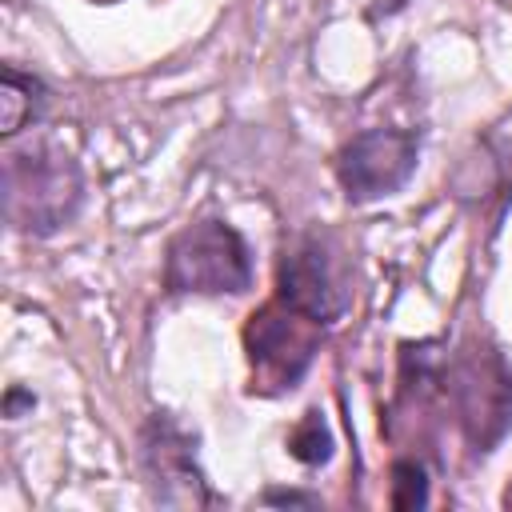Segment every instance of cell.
Returning a JSON list of instances; mask_svg holds the SVG:
<instances>
[{
    "mask_svg": "<svg viewBox=\"0 0 512 512\" xmlns=\"http://www.w3.org/2000/svg\"><path fill=\"white\" fill-rule=\"evenodd\" d=\"M24 408H36V396H32L28 388H8V392H4V416L16 420Z\"/></svg>",
    "mask_w": 512,
    "mask_h": 512,
    "instance_id": "7c38bea8",
    "label": "cell"
},
{
    "mask_svg": "<svg viewBox=\"0 0 512 512\" xmlns=\"http://www.w3.org/2000/svg\"><path fill=\"white\" fill-rule=\"evenodd\" d=\"M428 504V472L416 460H396L392 464V508H424Z\"/></svg>",
    "mask_w": 512,
    "mask_h": 512,
    "instance_id": "30bf717a",
    "label": "cell"
},
{
    "mask_svg": "<svg viewBox=\"0 0 512 512\" xmlns=\"http://www.w3.org/2000/svg\"><path fill=\"white\" fill-rule=\"evenodd\" d=\"M276 296L324 328L344 316L348 288H344V276L336 268L332 244L324 236L308 232L284 248L280 268H276Z\"/></svg>",
    "mask_w": 512,
    "mask_h": 512,
    "instance_id": "8992f818",
    "label": "cell"
},
{
    "mask_svg": "<svg viewBox=\"0 0 512 512\" xmlns=\"http://www.w3.org/2000/svg\"><path fill=\"white\" fill-rule=\"evenodd\" d=\"M332 432H328V424H324V412H304L300 416V424L288 432V452L300 460V464H308V468H320V464H328L332 460Z\"/></svg>",
    "mask_w": 512,
    "mask_h": 512,
    "instance_id": "9c48e42d",
    "label": "cell"
},
{
    "mask_svg": "<svg viewBox=\"0 0 512 512\" xmlns=\"http://www.w3.org/2000/svg\"><path fill=\"white\" fill-rule=\"evenodd\" d=\"M260 504H280V508H316V504H320V496H312V492H280V488H268V492L260 496Z\"/></svg>",
    "mask_w": 512,
    "mask_h": 512,
    "instance_id": "8fae6325",
    "label": "cell"
},
{
    "mask_svg": "<svg viewBox=\"0 0 512 512\" xmlns=\"http://www.w3.org/2000/svg\"><path fill=\"white\" fill-rule=\"evenodd\" d=\"M420 136L408 128H364L336 156V180L348 200H380L408 184L416 172Z\"/></svg>",
    "mask_w": 512,
    "mask_h": 512,
    "instance_id": "5b68a950",
    "label": "cell"
},
{
    "mask_svg": "<svg viewBox=\"0 0 512 512\" xmlns=\"http://www.w3.org/2000/svg\"><path fill=\"white\" fill-rule=\"evenodd\" d=\"M320 332H324V324L296 312L280 296L272 304L256 308L244 328V348L252 360V392L256 388L260 392H292L320 352Z\"/></svg>",
    "mask_w": 512,
    "mask_h": 512,
    "instance_id": "3957f363",
    "label": "cell"
},
{
    "mask_svg": "<svg viewBox=\"0 0 512 512\" xmlns=\"http://www.w3.org/2000/svg\"><path fill=\"white\" fill-rule=\"evenodd\" d=\"M408 0H376V8H372V16H392V12H400Z\"/></svg>",
    "mask_w": 512,
    "mask_h": 512,
    "instance_id": "4fadbf2b",
    "label": "cell"
},
{
    "mask_svg": "<svg viewBox=\"0 0 512 512\" xmlns=\"http://www.w3.org/2000/svg\"><path fill=\"white\" fill-rule=\"evenodd\" d=\"M452 396L460 408V424L476 452H492V444L512 424V372L500 352H472L452 368Z\"/></svg>",
    "mask_w": 512,
    "mask_h": 512,
    "instance_id": "52a82bcc",
    "label": "cell"
},
{
    "mask_svg": "<svg viewBox=\"0 0 512 512\" xmlns=\"http://www.w3.org/2000/svg\"><path fill=\"white\" fill-rule=\"evenodd\" d=\"M140 468L164 508H204L212 504L208 480L196 460V436L168 412H152L140 428Z\"/></svg>",
    "mask_w": 512,
    "mask_h": 512,
    "instance_id": "277c9868",
    "label": "cell"
},
{
    "mask_svg": "<svg viewBox=\"0 0 512 512\" xmlns=\"http://www.w3.org/2000/svg\"><path fill=\"white\" fill-rule=\"evenodd\" d=\"M4 220L24 236H52L68 228L84 204V176L72 152L40 140L4 156Z\"/></svg>",
    "mask_w": 512,
    "mask_h": 512,
    "instance_id": "6da1fadb",
    "label": "cell"
},
{
    "mask_svg": "<svg viewBox=\"0 0 512 512\" xmlns=\"http://www.w3.org/2000/svg\"><path fill=\"white\" fill-rule=\"evenodd\" d=\"M164 288L172 296H240L252 288L248 240L228 220H200L172 236L164 256Z\"/></svg>",
    "mask_w": 512,
    "mask_h": 512,
    "instance_id": "7a4b0ae2",
    "label": "cell"
},
{
    "mask_svg": "<svg viewBox=\"0 0 512 512\" xmlns=\"http://www.w3.org/2000/svg\"><path fill=\"white\" fill-rule=\"evenodd\" d=\"M48 104V84L32 72H20L16 64L0 68V132L16 136L28 120H40Z\"/></svg>",
    "mask_w": 512,
    "mask_h": 512,
    "instance_id": "ba28073f",
    "label": "cell"
}]
</instances>
